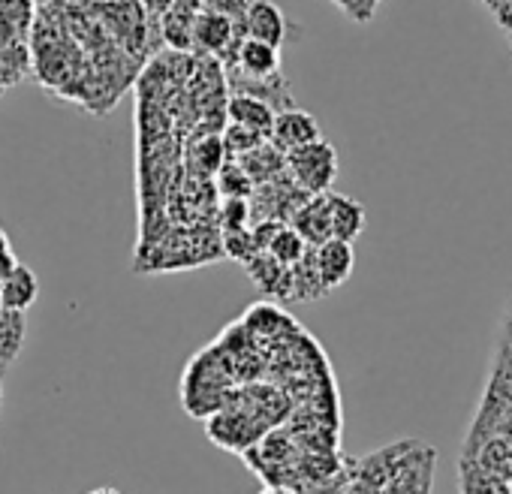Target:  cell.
<instances>
[{
  "instance_id": "1",
  "label": "cell",
  "mask_w": 512,
  "mask_h": 494,
  "mask_svg": "<svg viewBox=\"0 0 512 494\" xmlns=\"http://www.w3.org/2000/svg\"><path fill=\"white\" fill-rule=\"evenodd\" d=\"M284 163H287L290 178H293L308 196L326 193V190L335 184L338 169H341L338 151H335V145L326 142V139L308 142V145H302V148L284 154Z\"/></svg>"
},
{
  "instance_id": "2",
  "label": "cell",
  "mask_w": 512,
  "mask_h": 494,
  "mask_svg": "<svg viewBox=\"0 0 512 494\" xmlns=\"http://www.w3.org/2000/svg\"><path fill=\"white\" fill-rule=\"evenodd\" d=\"M323 139L320 133V124L311 112L305 109H296V106H287L281 112H275V121H272V130H269V142L281 151V154H290L308 142H317Z\"/></svg>"
},
{
  "instance_id": "3",
  "label": "cell",
  "mask_w": 512,
  "mask_h": 494,
  "mask_svg": "<svg viewBox=\"0 0 512 494\" xmlns=\"http://www.w3.org/2000/svg\"><path fill=\"white\" fill-rule=\"evenodd\" d=\"M229 64H232V73H238L244 79H275V76H281V49L241 37Z\"/></svg>"
},
{
  "instance_id": "4",
  "label": "cell",
  "mask_w": 512,
  "mask_h": 494,
  "mask_svg": "<svg viewBox=\"0 0 512 494\" xmlns=\"http://www.w3.org/2000/svg\"><path fill=\"white\" fill-rule=\"evenodd\" d=\"M238 40H241V34L232 28V22H226L223 16H217L214 10H208L202 4V10L196 13V22H193V49L214 55V58H226V55L232 58Z\"/></svg>"
},
{
  "instance_id": "5",
  "label": "cell",
  "mask_w": 512,
  "mask_h": 494,
  "mask_svg": "<svg viewBox=\"0 0 512 494\" xmlns=\"http://www.w3.org/2000/svg\"><path fill=\"white\" fill-rule=\"evenodd\" d=\"M287 34H290V22L278 4H272V0H250L244 13V37L281 49L287 43Z\"/></svg>"
},
{
  "instance_id": "6",
  "label": "cell",
  "mask_w": 512,
  "mask_h": 494,
  "mask_svg": "<svg viewBox=\"0 0 512 494\" xmlns=\"http://www.w3.org/2000/svg\"><path fill=\"white\" fill-rule=\"evenodd\" d=\"M311 254H314V266H317V275H320L326 293H332V290H338L341 284L350 281L353 266H356V254H353L350 241L329 238L320 247H311Z\"/></svg>"
},
{
  "instance_id": "7",
  "label": "cell",
  "mask_w": 512,
  "mask_h": 494,
  "mask_svg": "<svg viewBox=\"0 0 512 494\" xmlns=\"http://www.w3.org/2000/svg\"><path fill=\"white\" fill-rule=\"evenodd\" d=\"M290 226L308 241V247H320L332 238V220H329V190L308 196L290 217Z\"/></svg>"
},
{
  "instance_id": "8",
  "label": "cell",
  "mask_w": 512,
  "mask_h": 494,
  "mask_svg": "<svg viewBox=\"0 0 512 494\" xmlns=\"http://www.w3.org/2000/svg\"><path fill=\"white\" fill-rule=\"evenodd\" d=\"M250 275V281L256 284V290L275 296V299H293V275L287 266H281L272 254L256 251L247 263H241Z\"/></svg>"
},
{
  "instance_id": "9",
  "label": "cell",
  "mask_w": 512,
  "mask_h": 494,
  "mask_svg": "<svg viewBox=\"0 0 512 494\" xmlns=\"http://www.w3.org/2000/svg\"><path fill=\"white\" fill-rule=\"evenodd\" d=\"M37 299H40V278L34 275V269L16 263L4 278H0V308L28 314V308H34Z\"/></svg>"
},
{
  "instance_id": "10",
  "label": "cell",
  "mask_w": 512,
  "mask_h": 494,
  "mask_svg": "<svg viewBox=\"0 0 512 494\" xmlns=\"http://www.w3.org/2000/svg\"><path fill=\"white\" fill-rule=\"evenodd\" d=\"M199 10H202V0H172V10L160 19L163 40L172 46V52L193 49V22Z\"/></svg>"
},
{
  "instance_id": "11",
  "label": "cell",
  "mask_w": 512,
  "mask_h": 494,
  "mask_svg": "<svg viewBox=\"0 0 512 494\" xmlns=\"http://www.w3.org/2000/svg\"><path fill=\"white\" fill-rule=\"evenodd\" d=\"M226 118H229V124L269 136L272 121H275V106L260 97H253V94H232L226 103Z\"/></svg>"
},
{
  "instance_id": "12",
  "label": "cell",
  "mask_w": 512,
  "mask_h": 494,
  "mask_svg": "<svg viewBox=\"0 0 512 494\" xmlns=\"http://www.w3.org/2000/svg\"><path fill=\"white\" fill-rule=\"evenodd\" d=\"M329 220H332V238L338 241L353 244L365 232V208L353 196L329 190Z\"/></svg>"
},
{
  "instance_id": "13",
  "label": "cell",
  "mask_w": 512,
  "mask_h": 494,
  "mask_svg": "<svg viewBox=\"0 0 512 494\" xmlns=\"http://www.w3.org/2000/svg\"><path fill=\"white\" fill-rule=\"evenodd\" d=\"M25 335H28V317H25V311L0 308V365H4V368H10L22 356Z\"/></svg>"
},
{
  "instance_id": "14",
  "label": "cell",
  "mask_w": 512,
  "mask_h": 494,
  "mask_svg": "<svg viewBox=\"0 0 512 494\" xmlns=\"http://www.w3.org/2000/svg\"><path fill=\"white\" fill-rule=\"evenodd\" d=\"M266 254H272L281 266L290 269V266H296L308 254V241L290 223H281L275 229V235L269 238V244H266Z\"/></svg>"
},
{
  "instance_id": "15",
  "label": "cell",
  "mask_w": 512,
  "mask_h": 494,
  "mask_svg": "<svg viewBox=\"0 0 512 494\" xmlns=\"http://www.w3.org/2000/svg\"><path fill=\"white\" fill-rule=\"evenodd\" d=\"M217 190H220L223 199H226V196L247 199V196L253 193V181H250V175L232 160V163H226V166L217 169Z\"/></svg>"
},
{
  "instance_id": "16",
  "label": "cell",
  "mask_w": 512,
  "mask_h": 494,
  "mask_svg": "<svg viewBox=\"0 0 512 494\" xmlns=\"http://www.w3.org/2000/svg\"><path fill=\"white\" fill-rule=\"evenodd\" d=\"M220 139H223V148H226L232 157H241V154L253 151L256 145H263L269 136L256 133V130H247V127H238V124H229V127H226V133H223Z\"/></svg>"
},
{
  "instance_id": "17",
  "label": "cell",
  "mask_w": 512,
  "mask_h": 494,
  "mask_svg": "<svg viewBox=\"0 0 512 494\" xmlns=\"http://www.w3.org/2000/svg\"><path fill=\"white\" fill-rule=\"evenodd\" d=\"M223 154H226V148H223V139H220V136H205V139H199V148H196V169H199L202 175H214V172L223 166Z\"/></svg>"
},
{
  "instance_id": "18",
  "label": "cell",
  "mask_w": 512,
  "mask_h": 494,
  "mask_svg": "<svg viewBox=\"0 0 512 494\" xmlns=\"http://www.w3.org/2000/svg\"><path fill=\"white\" fill-rule=\"evenodd\" d=\"M208 10H214L217 16H223L226 22H232V28L244 37V13L250 0H202Z\"/></svg>"
},
{
  "instance_id": "19",
  "label": "cell",
  "mask_w": 512,
  "mask_h": 494,
  "mask_svg": "<svg viewBox=\"0 0 512 494\" xmlns=\"http://www.w3.org/2000/svg\"><path fill=\"white\" fill-rule=\"evenodd\" d=\"M220 217H223V232H229V229H247V217H250L247 199L226 196L220 202Z\"/></svg>"
},
{
  "instance_id": "20",
  "label": "cell",
  "mask_w": 512,
  "mask_h": 494,
  "mask_svg": "<svg viewBox=\"0 0 512 494\" xmlns=\"http://www.w3.org/2000/svg\"><path fill=\"white\" fill-rule=\"evenodd\" d=\"M335 7L344 10L353 22L365 25V22H371L374 10L380 7V0H335Z\"/></svg>"
},
{
  "instance_id": "21",
  "label": "cell",
  "mask_w": 512,
  "mask_h": 494,
  "mask_svg": "<svg viewBox=\"0 0 512 494\" xmlns=\"http://www.w3.org/2000/svg\"><path fill=\"white\" fill-rule=\"evenodd\" d=\"M464 494H497V476H485V479H464Z\"/></svg>"
},
{
  "instance_id": "22",
  "label": "cell",
  "mask_w": 512,
  "mask_h": 494,
  "mask_svg": "<svg viewBox=\"0 0 512 494\" xmlns=\"http://www.w3.org/2000/svg\"><path fill=\"white\" fill-rule=\"evenodd\" d=\"M136 4L148 19H163L172 10V0H136Z\"/></svg>"
},
{
  "instance_id": "23",
  "label": "cell",
  "mask_w": 512,
  "mask_h": 494,
  "mask_svg": "<svg viewBox=\"0 0 512 494\" xmlns=\"http://www.w3.org/2000/svg\"><path fill=\"white\" fill-rule=\"evenodd\" d=\"M19 260L13 257V251H10V241H7V235L0 232V278H4L13 266H16Z\"/></svg>"
},
{
  "instance_id": "24",
  "label": "cell",
  "mask_w": 512,
  "mask_h": 494,
  "mask_svg": "<svg viewBox=\"0 0 512 494\" xmlns=\"http://www.w3.org/2000/svg\"><path fill=\"white\" fill-rule=\"evenodd\" d=\"M260 494H299L296 488H290V485H266Z\"/></svg>"
},
{
  "instance_id": "25",
  "label": "cell",
  "mask_w": 512,
  "mask_h": 494,
  "mask_svg": "<svg viewBox=\"0 0 512 494\" xmlns=\"http://www.w3.org/2000/svg\"><path fill=\"white\" fill-rule=\"evenodd\" d=\"M88 494H121L118 488H109V485H100V488H94V491H88Z\"/></svg>"
},
{
  "instance_id": "26",
  "label": "cell",
  "mask_w": 512,
  "mask_h": 494,
  "mask_svg": "<svg viewBox=\"0 0 512 494\" xmlns=\"http://www.w3.org/2000/svg\"><path fill=\"white\" fill-rule=\"evenodd\" d=\"M0 410H4V380H0Z\"/></svg>"
}]
</instances>
